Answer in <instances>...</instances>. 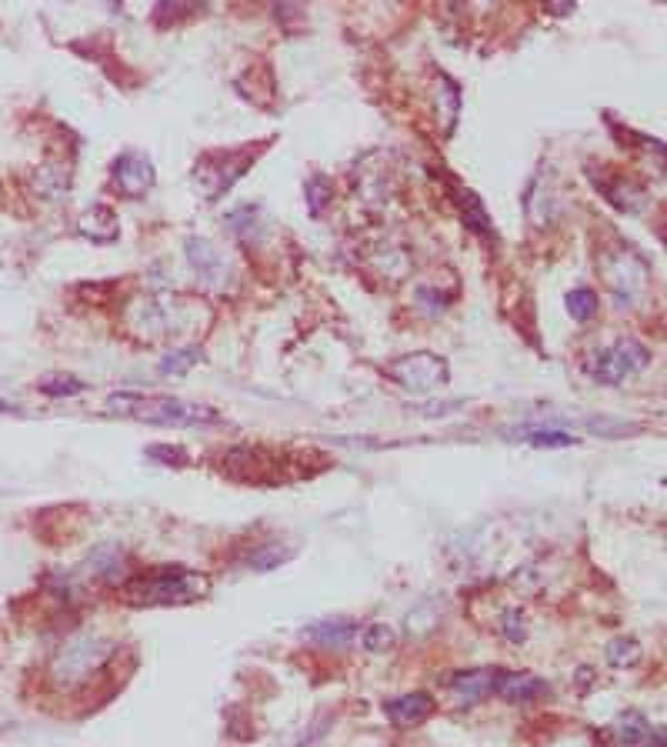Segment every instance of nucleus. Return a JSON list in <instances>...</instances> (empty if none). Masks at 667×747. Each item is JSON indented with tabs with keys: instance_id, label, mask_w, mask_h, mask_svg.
Masks as SVG:
<instances>
[{
	"instance_id": "nucleus-26",
	"label": "nucleus",
	"mask_w": 667,
	"mask_h": 747,
	"mask_svg": "<svg viewBox=\"0 0 667 747\" xmlns=\"http://www.w3.org/2000/svg\"><path fill=\"white\" fill-rule=\"evenodd\" d=\"M147 457H151V461H161V464H174V467L187 464L184 447H171V444H151L147 447Z\"/></svg>"
},
{
	"instance_id": "nucleus-27",
	"label": "nucleus",
	"mask_w": 667,
	"mask_h": 747,
	"mask_svg": "<svg viewBox=\"0 0 667 747\" xmlns=\"http://www.w3.org/2000/svg\"><path fill=\"white\" fill-rule=\"evenodd\" d=\"M327 197H331V187H327L324 177H314L311 184H307V204H311V211L321 217L324 207H327Z\"/></svg>"
},
{
	"instance_id": "nucleus-20",
	"label": "nucleus",
	"mask_w": 667,
	"mask_h": 747,
	"mask_svg": "<svg viewBox=\"0 0 667 747\" xmlns=\"http://www.w3.org/2000/svg\"><path fill=\"white\" fill-rule=\"evenodd\" d=\"M454 194H457V204H461V211H464L467 227H474V231H481V234L491 231V221H487L484 204L477 201V197L467 191V187H454Z\"/></svg>"
},
{
	"instance_id": "nucleus-8",
	"label": "nucleus",
	"mask_w": 667,
	"mask_h": 747,
	"mask_svg": "<svg viewBox=\"0 0 667 747\" xmlns=\"http://www.w3.org/2000/svg\"><path fill=\"white\" fill-rule=\"evenodd\" d=\"M154 164L144 154H121L111 167V184L124 197H144L154 187Z\"/></svg>"
},
{
	"instance_id": "nucleus-9",
	"label": "nucleus",
	"mask_w": 667,
	"mask_h": 747,
	"mask_svg": "<svg viewBox=\"0 0 667 747\" xmlns=\"http://www.w3.org/2000/svg\"><path fill=\"white\" fill-rule=\"evenodd\" d=\"M184 251H187V261H191L197 277H201L207 287H224L227 284L231 261H227L224 251L214 241H207V237H191Z\"/></svg>"
},
{
	"instance_id": "nucleus-11",
	"label": "nucleus",
	"mask_w": 667,
	"mask_h": 747,
	"mask_svg": "<svg viewBox=\"0 0 667 747\" xmlns=\"http://www.w3.org/2000/svg\"><path fill=\"white\" fill-rule=\"evenodd\" d=\"M384 714H387V721L397 724V727L421 724L434 714V697L424 694V691L397 694V697H391V701H384Z\"/></svg>"
},
{
	"instance_id": "nucleus-17",
	"label": "nucleus",
	"mask_w": 667,
	"mask_h": 747,
	"mask_svg": "<svg viewBox=\"0 0 667 747\" xmlns=\"http://www.w3.org/2000/svg\"><path fill=\"white\" fill-rule=\"evenodd\" d=\"M201 361H204L201 347H174L171 354L161 357V374L164 377H184L191 367H197Z\"/></svg>"
},
{
	"instance_id": "nucleus-16",
	"label": "nucleus",
	"mask_w": 667,
	"mask_h": 747,
	"mask_svg": "<svg viewBox=\"0 0 667 747\" xmlns=\"http://www.w3.org/2000/svg\"><path fill=\"white\" fill-rule=\"evenodd\" d=\"M121 557H124V551L117 544H101V547H94L91 557H87V571H91L94 577H101V581H114L117 571H121V564H124Z\"/></svg>"
},
{
	"instance_id": "nucleus-15",
	"label": "nucleus",
	"mask_w": 667,
	"mask_h": 747,
	"mask_svg": "<svg viewBox=\"0 0 667 747\" xmlns=\"http://www.w3.org/2000/svg\"><path fill=\"white\" fill-rule=\"evenodd\" d=\"M77 231H81L87 241L111 244V241H117V234H121V221H117V214L111 211V207L94 204L91 211L81 214V221H77Z\"/></svg>"
},
{
	"instance_id": "nucleus-21",
	"label": "nucleus",
	"mask_w": 667,
	"mask_h": 747,
	"mask_svg": "<svg viewBox=\"0 0 667 747\" xmlns=\"http://www.w3.org/2000/svg\"><path fill=\"white\" fill-rule=\"evenodd\" d=\"M597 307H601V301H597V294L591 287H577V291L567 294V311H571L574 321H591L597 314Z\"/></svg>"
},
{
	"instance_id": "nucleus-7",
	"label": "nucleus",
	"mask_w": 667,
	"mask_h": 747,
	"mask_svg": "<svg viewBox=\"0 0 667 747\" xmlns=\"http://www.w3.org/2000/svg\"><path fill=\"white\" fill-rule=\"evenodd\" d=\"M391 377L397 384H404L407 391H434V387L447 384V361L441 354H431V351H414V354H404L391 361Z\"/></svg>"
},
{
	"instance_id": "nucleus-22",
	"label": "nucleus",
	"mask_w": 667,
	"mask_h": 747,
	"mask_svg": "<svg viewBox=\"0 0 667 747\" xmlns=\"http://www.w3.org/2000/svg\"><path fill=\"white\" fill-rule=\"evenodd\" d=\"M257 224H261V217H257L254 207H237V211L227 214V227H231V231L241 237V241H254Z\"/></svg>"
},
{
	"instance_id": "nucleus-13",
	"label": "nucleus",
	"mask_w": 667,
	"mask_h": 747,
	"mask_svg": "<svg viewBox=\"0 0 667 747\" xmlns=\"http://www.w3.org/2000/svg\"><path fill=\"white\" fill-rule=\"evenodd\" d=\"M494 671L497 667H477V671H461L451 677V694L457 704L474 707L477 701L494 694Z\"/></svg>"
},
{
	"instance_id": "nucleus-10",
	"label": "nucleus",
	"mask_w": 667,
	"mask_h": 747,
	"mask_svg": "<svg viewBox=\"0 0 667 747\" xmlns=\"http://www.w3.org/2000/svg\"><path fill=\"white\" fill-rule=\"evenodd\" d=\"M547 691H551V687H547L544 677L521 674V671H501V667L494 671V694H501L504 701H511V704L534 701V697H544Z\"/></svg>"
},
{
	"instance_id": "nucleus-4",
	"label": "nucleus",
	"mask_w": 667,
	"mask_h": 747,
	"mask_svg": "<svg viewBox=\"0 0 667 747\" xmlns=\"http://www.w3.org/2000/svg\"><path fill=\"white\" fill-rule=\"evenodd\" d=\"M114 651H117L114 637L94 631V627L71 634L54 651V657H51V677H54V684L64 687V691L87 684L97 671H101V667H107V661L114 657Z\"/></svg>"
},
{
	"instance_id": "nucleus-2",
	"label": "nucleus",
	"mask_w": 667,
	"mask_h": 747,
	"mask_svg": "<svg viewBox=\"0 0 667 747\" xmlns=\"http://www.w3.org/2000/svg\"><path fill=\"white\" fill-rule=\"evenodd\" d=\"M211 591V577L201 571H187V567H154L131 577L121 587V601L127 607H184L207 597Z\"/></svg>"
},
{
	"instance_id": "nucleus-6",
	"label": "nucleus",
	"mask_w": 667,
	"mask_h": 747,
	"mask_svg": "<svg viewBox=\"0 0 667 747\" xmlns=\"http://www.w3.org/2000/svg\"><path fill=\"white\" fill-rule=\"evenodd\" d=\"M651 364V351L641 341H617L614 347H601L587 357V371L601 384H624L627 377L641 374Z\"/></svg>"
},
{
	"instance_id": "nucleus-23",
	"label": "nucleus",
	"mask_w": 667,
	"mask_h": 747,
	"mask_svg": "<svg viewBox=\"0 0 667 747\" xmlns=\"http://www.w3.org/2000/svg\"><path fill=\"white\" fill-rule=\"evenodd\" d=\"M394 641H397V634H394V627H387V624H371V627L364 631V637H361L364 651H371V654L391 651Z\"/></svg>"
},
{
	"instance_id": "nucleus-14",
	"label": "nucleus",
	"mask_w": 667,
	"mask_h": 747,
	"mask_svg": "<svg viewBox=\"0 0 667 747\" xmlns=\"http://www.w3.org/2000/svg\"><path fill=\"white\" fill-rule=\"evenodd\" d=\"M617 747H664V734L654 731L641 714H621L614 721Z\"/></svg>"
},
{
	"instance_id": "nucleus-3",
	"label": "nucleus",
	"mask_w": 667,
	"mask_h": 747,
	"mask_svg": "<svg viewBox=\"0 0 667 747\" xmlns=\"http://www.w3.org/2000/svg\"><path fill=\"white\" fill-rule=\"evenodd\" d=\"M104 411L134 417V421H144V424H161V427H207V424L224 421V414L211 404L184 401V397H144L131 391L111 394Z\"/></svg>"
},
{
	"instance_id": "nucleus-25",
	"label": "nucleus",
	"mask_w": 667,
	"mask_h": 747,
	"mask_svg": "<svg viewBox=\"0 0 667 747\" xmlns=\"http://www.w3.org/2000/svg\"><path fill=\"white\" fill-rule=\"evenodd\" d=\"M294 551L291 547H281V544H271V547H261V551H254L251 554V564L254 571H271V567H277V564H284L287 557H291Z\"/></svg>"
},
{
	"instance_id": "nucleus-18",
	"label": "nucleus",
	"mask_w": 667,
	"mask_h": 747,
	"mask_svg": "<svg viewBox=\"0 0 667 747\" xmlns=\"http://www.w3.org/2000/svg\"><path fill=\"white\" fill-rule=\"evenodd\" d=\"M517 437L534 447H571L577 437L561 431V427H524V431H517Z\"/></svg>"
},
{
	"instance_id": "nucleus-5",
	"label": "nucleus",
	"mask_w": 667,
	"mask_h": 747,
	"mask_svg": "<svg viewBox=\"0 0 667 747\" xmlns=\"http://www.w3.org/2000/svg\"><path fill=\"white\" fill-rule=\"evenodd\" d=\"M597 271H601V281L611 291L617 307H634L647 294V287H651L647 264L634 251H624V247L601 254V267Z\"/></svg>"
},
{
	"instance_id": "nucleus-12",
	"label": "nucleus",
	"mask_w": 667,
	"mask_h": 747,
	"mask_svg": "<svg viewBox=\"0 0 667 747\" xmlns=\"http://www.w3.org/2000/svg\"><path fill=\"white\" fill-rule=\"evenodd\" d=\"M354 637H357V621H351V617H324V621H314L311 627H304L307 644L331 647V651H341Z\"/></svg>"
},
{
	"instance_id": "nucleus-19",
	"label": "nucleus",
	"mask_w": 667,
	"mask_h": 747,
	"mask_svg": "<svg viewBox=\"0 0 667 747\" xmlns=\"http://www.w3.org/2000/svg\"><path fill=\"white\" fill-rule=\"evenodd\" d=\"M607 664L617 667V671H624V667H634L641 661V644L634 641V637H614L611 644H607Z\"/></svg>"
},
{
	"instance_id": "nucleus-24",
	"label": "nucleus",
	"mask_w": 667,
	"mask_h": 747,
	"mask_svg": "<svg viewBox=\"0 0 667 747\" xmlns=\"http://www.w3.org/2000/svg\"><path fill=\"white\" fill-rule=\"evenodd\" d=\"M37 387H41V394L47 397H74V394H81L87 384L77 381L71 374H57V377H47V381H41Z\"/></svg>"
},
{
	"instance_id": "nucleus-1",
	"label": "nucleus",
	"mask_w": 667,
	"mask_h": 747,
	"mask_svg": "<svg viewBox=\"0 0 667 747\" xmlns=\"http://www.w3.org/2000/svg\"><path fill=\"white\" fill-rule=\"evenodd\" d=\"M204 321H211V307L187 294H144L124 307L127 334L141 344L171 341L177 334L197 331Z\"/></svg>"
},
{
	"instance_id": "nucleus-28",
	"label": "nucleus",
	"mask_w": 667,
	"mask_h": 747,
	"mask_svg": "<svg viewBox=\"0 0 667 747\" xmlns=\"http://www.w3.org/2000/svg\"><path fill=\"white\" fill-rule=\"evenodd\" d=\"M504 634H507V641H511V644H524L527 627H524L521 611H507L504 614Z\"/></svg>"
}]
</instances>
